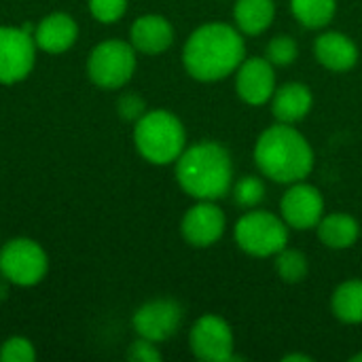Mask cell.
Here are the masks:
<instances>
[{"mask_svg": "<svg viewBox=\"0 0 362 362\" xmlns=\"http://www.w3.org/2000/svg\"><path fill=\"white\" fill-rule=\"evenodd\" d=\"M246 59L244 34L225 21H208L195 28L182 47V66L199 83H218Z\"/></svg>", "mask_w": 362, "mask_h": 362, "instance_id": "6da1fadb", "label": "cell"}, {"mask_svg": "<svg viewBox=\"0 0 362 362\" xmlns=\"http://www.w3.org/2000/svg\"><path fill=\"white\" fill-rule=\"evenodd\" d=\"M252 157L259 172L280 185L305 180L314 170V148L291 123L278 121L261 132Z\"/></svg>", "mask_w": 362, "mask_h": 362, "instance_id": "7a4b0ae2", "label": "cell"}, {"mask_svg": "<svg viewBox=\"0 0 362 362\" xmlns=\"http://www.w3.org/2000/svg\"><path fill=\"white\" fill-rule=\"evenodd\" d=\"M176 182L193 199L218 202L233 187V161L229 151L214 140L187 146L176 159Z\"/></svg>", "mask_w": 362, "mask_h": 362, "instance_id": "3957f363", "label": "cell"}, {"mask_svg": "<svg viewBox=\"0 0 362 362\" xmlns=\"http://www.w3.org/2000/svg\"><path fill=\"white\" fill-rule=\"evenodd\" d=\"M134 144L144 161L153 165H170L176 163L187 148V129L170 110H146L134 123Z\"/></svg>", "mask_w": 362, "mask_h": 362, "instance_id": "277c9868", "label": "cell"}, {"mask_svg": "<svg viewBox=\"0 0 362 362\" xmlns=\"http://www.w3.org/2000/svg\"><path fill=\"white\" fill-rule=\"evenodd\" d=\"M288 231L291 227L282 221V216L252 208L238 218L233 240L242 252L257 259H267L288 246Z\"/></svg>", "mask_w": 362, "mask_h": 362, "instance_id": "5b68a950", "label": "cell"}, {"mask_svg": "<svg viewBox=\"0 0 362 362\" xmlns=\"http://www.w3.org/2000/svg\"><path fill=\"white\" fill-rule=\"evenodd\" d=\"M136 49L129 40L108 38L95 45L87 55V76L100 89H121L125 87L138 66Z\"/></svg>", "mask_w": 362, "mask_h": 362, "instance_id": "8992f818", "label": "cell"}, {"mask_svg": "<svg viewBox=\"0 0 362 362\" xmlns=\"http://www.w3.org/2000/svg\"><path fill=\"white\" fill-rule=\"evenodd\" d=\"M49 257L45 248L30 238H13L0 246V276L11 284L30 288L45 280Z\"/></svg>", "mask_w": 362, "mask_h": 362, "instance_id": "52a82bcc", "label": "cell"}, {"mask_svg": "<svg viewBox=\"0 0 362 362\" xmlns=\"http://www.w3.org/2000/svg\"><path fill=\"white\" fill-rule=\"evenodd\" d=\"M32 23L21 28L0 25V85L25 81L36 66V42Z\"/></svg>", "mask_w": 362, "mask_h": 362, "instance_id": "ba28073f", "label": "cell"}, {"mask_svg": "<svg viewBox=\"0 0 362 362\" xmlns=\"http://www.w3.org/2000/svg\"><path fill=\"white\" fill-rule=\"evenodd\" d=\"M185 320V310L174 299H151L142 303L132 318V327L138 337L153 344H163L178 333Z\"/></svg>", "mask_w": 362, "mask_h": 362, "instance_id": "9c48e42d", "label": "cell"}, {"mask_svg": "<svg viewBox=\"0 0 362 362\" xmlns=\"http://www.w3.org/2000/svg\"><path fill=\"white\" fill-rule=\"evenodd\" d=\"M189 346L195 358L204 362L233 361V331L229 322L216 314H206L195 320L189 333Z\"/></svg>", "mask_w": 362, "mask_h": 362, "instance_id": "30bf717a", "label": "cell"}, {"mask_svg": "<svg viewBox=\"0 0 362 362\" xmlns=\"http://www.w3.org/2000/svg\"><path fill=\"white\" fill-rule=\"evenodd\" d=\"M280 216L295 231L316 229L325 216V197L320 189L305 180L288 185L280 202Z\"/></svg>", "mask_w": 362, "mask_h": 362, "instance_id": "8fae6325", "label": "cell"}, {"mask_svg": "<svg viewBox=\"0 0 362 362\" xmlns=\"http://www.w3.org/2000/svg\"><path fill=\"white\" fill-rule=\"evenodd\" d=\"M227 229V216L216 202L197 199L182 221H180V235L193 248H210L214 246Z\"/></svg>", "mask_w": 362, "mask_h": 362, "instance_id": "7c38bea8", "label": "cell"}, {"mask_svg": "<svg viewBox=\"0 0 362 362\" xmlns=\"http://www.w3.org/2000/svg\"><path fill=\"white\" fill-rule=\"evenodd\" d=\"M276 66L267 57H246L235 70V91L248 106H263L276 91Z\"/></svg>", "mask_w": 362, "mask_h": 362, "instance_id": "4fadbf2b", "label": "cell"}, {"mask_svg": "<svg viewBox=\"0 0 362 362\" xmlns=\"http://www.w3.org/2000/svg\"><path fill=\"white\" fill-rule=\"evenodd\" d=\"M32 36L36 49L51 55H59L70 51L78 40V23L68 13H51L36 23Z\"/></svg>", "mask_w": 362, "mask_h": 362, "instance_id": "5bb4252c", "label": "cell"}, {"mask_svg": "<svg viewBox=\"0 0 362 362\" xmlns=\"http://www.w3.org/2000/svg\"><path fill=\"white\" fill-rule=\"evenodd\" d=\"M129 42L138 53L161 55L174 45V25L163 15H142L129 28Z\"/></svg>", "mask_w": 362, "mask_h": 362, "instance_id": "9a60e30c", "label": "cell"}, {"mask_svg": "<svg viewBox=\"0 0 362 362\" xmlns=\"http://www.w3.org/2000/svg\"><path fill=\"white\" fill-rule=\"evenodd\" d=\"M314 55L318 64L331 72H350L361 57L358 45L344 32H322L314 42Z\"/></svg>", "mask_w": 362, "mask_h": 362, "instance_id": "2e32d148", "label": "cell"}, {"mask_svg": "<svg viewBox=\"0 0 362 362\" xmlns=\"http://www.w3.org/2000/svg\"><path fill=\"white\" fill-rule=\"evenodd\" d=\"M269 104H272V112H274L276 121L295 125L310 115V110L314 106V95L305 83L293 81V83H284V85L276 87Z\"/></svg>", "mask_w": 362, "mask_h": 362, "instance_id": "e0dca14e", "label": "cell"}, {"mask_svg": "<svg viewBox=\"0 0 362 362\" xmlns=\"http://www.w3.org/2000/svg\"><path fill=\"white\" fill-rule=\"evenodd\" d=\"M318 240L331 250H348L358 242L361 225L352 214L346 212H331L325 214L316 227Z\"/></svg>", "mask_w": 362, "mask_h": 362, "instance_id": "ac0fdd59", "label": "cell"}, {"mask_svg": "<svg viewBox=\"0 0 362 362\" xmlns=\"http://www.w3.org/2000/svg\"><path fill=\"white\" fill-rule=\"evenodd\" d=\"M276 19L274 0H235L233 21L244 36H259L272 28Z\"/></svg>", "mask_w": 362, "mask_h": 362, "instance_id": "d6986e66", "label": "cell"}, {"mask_svg": "<svg viewBox=\"0 0 362 362\" xmlns=\"http://www.w3.org/2000/svg\"><path fill=\"white\" fill-rule=\"evenodd\" d=\"M333 316L344 325H361L362 322V280L341 282L331 297Z\"/></svg>", "mask_w": 362, "mask_h": 362, "instance_id": "ffe728a7", "label": "cell"}, {"mask_svg": "<svg viewBox=\"0 0 362 362\" xmlns=\"http://www.w3.org/2000/svg\"><path fill=\"white\" fill-rule=\"evenodd\" d=\"M291 13L303 28L322 30L333 21L337 0H291Z\"/></svg>", "mask_w": 362, "mask_h": 362, "instance_id": "44dd1931", "label": "cell"}, {"mask_svg": "<svg viewBox=\"0 0 362 362\" xmlns=\"http://www.w3.org/2000/svg\"><path fill=\"white\" fill-rule=\"evenodd\" d=\"M276 274L286 284H299L310 274V261L308 257L297 248H284L276 255Z\"/></svg>", "mask_w": 362, "mask_h": 362, "instance_id": "7402d4cb", "label": "cell"}, {"mask_svg": "<svg viewBox=\"0 0 362 362\" xmlns=\"http://www.w3.org/2000/svg\"><path fill=\"white\" fill-rule=\"evenodd\" d=\"M231 195L240 208L252 210L265 199V182L259 176H244L231 187Z\"/></svg>", "mask_w": 362, "mask_h": 362, "instance_id": "603a6c76", "label": "cell"}, {"mask_svg": "<svg viewBox=\"0 0 362 362\" xmlns=\"http://www.w3.org/2000/svg\"><path fill=\"white\" fill-rule=\"evenodd\" d=\"M299 55V47L297 40L288 34H278L267 42L265 49V57L276 66V68H286L291 66Z\"/></svg>", "mask_w": 362, "mask_h": 362, "instance_id": "cb8c5ba5", "label": "cell"}, {"mask_svg": "<svg viewBox=\"0 0 362 362\" xmlns=\"http://www.w3.org/2000/svg\"><path fill=\"white\" fill-rule=\"evenodd\" d=\"M0 361L2 362H34L36 361V348L28 337L15 335L8 337L0 346Z\"/></svg>", "mask_w": 362, "mask_h": 362, "instance_id": "d4e9b609", "label": "cell"}, {"mask_svg": "<svg viewBox=\"0 0 362 362\" xmlns=\"http://www.w3.org/2000/svg\"><path fill=\"white\" fill-rule=\"evenodd\" d=\"M127 11V0H89V13L100 23H117Z\"/></svg>", "mask_w": 362, "mask_h": 362, "instance_id": "484cf974", "label": "cell"}, {"mask_svg": "<svg viewBox=\"0 0 362 362\" xmlns=\"http://www.w3.org/2000/svg\"><path fill=\"white\" fill-rule=\"evenodd\" d=\"M117 112L123 121L136 123L146 112V102L138 93H123L117 102Z\"/></svg>", "mask_w": 362, "mask_h": 362, "instance_id": "4316f807", "label": "cell"}, {"mask_svg": "<svg viewBox=\"0 0 362 362\" xmlns=\"http://www.w3.org/2000/svg\"><path fill=\"white\" fill-rule=\"evenodd\" d=\"M163 358L157 344L138 337L129 348H127V361L132 362H159Z\"/></svg>", "mask_w": 362, "mask_h": 362, "instance_id": "83f0119b", "label": "cell"}, {"mask_svg": "<svg viewBox=\"0 0 362 362\" xmlns=\"http://www.w3.org/2000/svg\"><path fill=\"white\" fill-rule=\"evenodd\" d=\"M284 362H312V356H305V354H288L282 358Z\"/></svg>", "mask_w": 362, "mask_h": 362, "instance_id": "f1b7e54d", "label": "cell"}, {"mask_svg": "<svg viewBox=\"0 0 362 362\" xmlns=\"http://www.w3.org/2000/svg\"><path fill=\"white\" fill-rule=\"evenodd\" d=\"M8 284H11V282H8L6 278L0 276V303L8 297Z\"/></svg>", "mask_w": 362, "mask_h": 362, "instance_id": "f546056e", "label": "cell"}, {"mask_svg": "<svg viewBox=\"0 0 362 362\" xmlns=\"http://www.w3.org/2000/svg\"><path fill=\"white\" fill-rule=\"evenodd\" d=\"M352 362H362V352L361 354H356V356H352Z\"/></svg>", "mask_w": 362, "mask_h": 362, "instance_id": "4dcf8cb0", "label": "cell"}]
</instances>
